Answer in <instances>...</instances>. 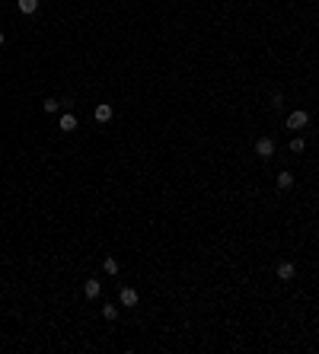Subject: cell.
I'll list each match as a JSON object with an SVG mask.
<instances>
[{"label": "cell", "instance_id": "cell-14", "mask_svg": "<svg viewBox=\"0 0 319 354\" xmlns=\"http://www.w3.org/2000/svg\"><path fill=\"white\" fill-rule=\"evenodd\" d=\"M284 106V92H271V108H281Z\"/></svg>", "mask_w": 319, "mask_h": 354}, {"label": "cell", "instance_id": "cell-12", "mask_svg": "<svg viewBox=\"0 0 319 354\" xmlns=\"http://www.w3.org/2000/svg\"><path fill=\"white\" fill-rule=\"evenodd\" d=\"M58 106H61L58 99H45V102H42V108H45L48 115H54V112H58Z\"/></svg>", "mask_w": 319, "mask_h": 354}, {"label": "cell", "instance_id": "cell-3", "mask_svg": "<svg viewBox=\"0 0 319 354\" xmlns=\"http://www.w3.org/2000/svg\"><path fill=\"white\" fill-rule=\"evenodd\" d=\"M137 300H141V297H137L134 287H122V291H118V303H122V307H137Z\"/></svg>", "mask_w": 319, "mask_h": 354}, {"label": "cell", "instance_id": "cell-2", "mask_svg": "<svg viewBox=\"0 0 319 354\" xmlns=\"http://www.w3.org/2000/svg\"><path fill=\"white\" fill-rule=\"evenodd\" d=\"M255 154L262 156V160H271L274 156V140L271 138H258L255 140Z\"/></svg>", "mask_w": 319, "mask_h": 354}, {"label": "cell", "instance_id": "cell-8", "mask_svg": "<svg viewBox=\"0 0 319 354\" xmlns=\"http://www.w3.org/2000/svg\"><path fill=\"white\" fill-rule=\"evenodd\" d=\"M58 128H61L64 134L77 131V118H74V115H70V112H67V115H61V122H58Z\"/></svg>", "mask_w": 319, "mask_h": 354}, {"label": "cell", "instance_id": "cell-4", "mask_svg": "<svg viewBox=\"0 0 319 354\" xmlns=\"http://www.w3.org/2000/svg\"><path fill=\"white\" fill-rule=\"evenodd\" d=\"M99 291H102V284H99L96 277H86V281H83V297H86V300H96Z\"/></svg>", "mask_w": 319, "mask_h": 354}, {"label": "cell", "instance_id": "cell-5", "mask_svg": "<svg viewBox=\"0 0 319 354\" xmlns=\"http://www.w3.org/2000/svg\"><path fill=\"white\" fill-rule=\"evenodd\" d=\"M93 115H96V122H99V124L112 122V106H109V102H99V106H96V112H93Z\"/></svg>", "mask_w": 319, "mask_h": 354}, {"label": "cell", "instance_id": "cell-10", "mask_svg": "<svg viewBox=\"0 0 319 354\" xmlns=\"http://www.w3.org/2000/svg\"><path fill=\"white\" fill-rule=\"evenodd\" d=\"M290 185H294V176H290L287 169H284V172H278V188H281V192H287Z\"/></svg>", "mask_w": 319, "mask_h": 354}, {"label": "cell", "instance_id": "cell-9", "mask_svg": "<svg viewBox=\"0 0 319 354\" xmlns=\"http://www.w3.org/2000/svg\"><path fill=\"white\" fill-rule=\"evenodd\" d=\"M16 7H19V13H26V16H32L38 10V0H16Z\"/></svg>", "mask_w": 319, "mask_h": 354}, {"label": "cell", "instance_id": "cell-7", "mask_svg": "<svg viewBox=\"0 0 319 354\" xmlns=\"http://www.w3.org/2000/svg\"><path fill=\"white\" fill-rule=\"evenodd\" d=\"M118 268H122V265H118V259H115V255H106V259H102V271H106L109 277L118 275Z\"/></svg>", "mask_w": 319, "mask_h": 354}, {"label": "cell", "instance_id": "cell-1", "mask_svg": "<svg viewBox=\"0 0 319 354\" xmlns=\"http://www.w3.org/2000/svg\"><path fill=\"white\" fill-rule=\"evenodd\" d=\"M306 124H310V112H303V108H297V112L287 115V128L290 131H303Z\"/></svg>", "mask_w": 319, "mask_h": 354}, {"label": "cell", "instance_id": "cell-13", "mask_svg": "<svg viewBox=\"0 0 319 354\" xmlns=\"http://www.w3.org/2000/svg\"><path fill=\"white\" fill-rule=\"evenodd\" d=\"M303 138H294V140H290V150H294V154H303Z\"/></svg>", "mask_w": 319, "mask_h": 354}, {"label": "cell", "instance_id": "cell-15", "mask_svg": "<svg viewBox=\"0 0 319 354\" xmlns=\"http://www.w3.org/2000/svg\"><path fill=\"white\" fill-rule=\"evenodd\" d=\"M3 42H7V39H3V32H0V48H3Z\"/></svg>", "mask_w": 319, "mask_h": 354}, {"label": "cell", "instance_id": "cell-6", "mask_svg": "<svg viewBox=\"0 0 319 354\" xmlns=\"http://www.w3.org/2000/svg\"><path fill=\"white\" fill-rule=\"evenodd\" d=\"M294 275H297L294 262H281L278 265V277H281V281H294Z\"/></svg>", "mask_w": 319, "mask_h": 354}, {"label": "cell", "instance_id": "cell-11", "mask_svg": "<svg viewBox=\"0 0 319 354\" xmlns=\"http://www.w3.org/2000/svg\"><path fill=\"white\" fill-rule=\"evenodd\" d=\"M102 319H109V323H112V319H118V307L106 303V307H102Z\"/></svg>", "mask_w": 319, "mask_h": 354}]
</instances>
